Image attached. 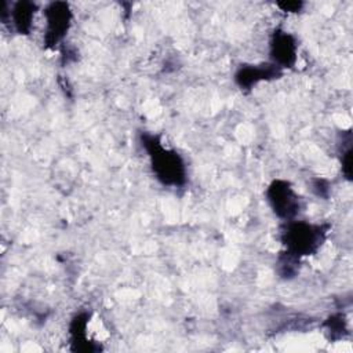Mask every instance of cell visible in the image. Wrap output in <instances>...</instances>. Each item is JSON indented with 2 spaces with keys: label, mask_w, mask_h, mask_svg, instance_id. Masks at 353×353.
<instances>
[{
  "label": "cell",
  "mask_w": 353,
  "mask_h": 353,
  "mask_svg": "<svg viewBox=\"0 0 353 353\" xmlns=\"http://www.w3.org/2000/svg\"><path fill=\"white\" fill-rule=\"evenodd\" d=\"M324 239V232L320 226L295 222L290 223L284 232V241L288 252L299 256L309 255L316 251Z\"/></svg>",
  "instance_id": "cell-2"
},
{
  "label": "cell",
  "mask_w": 353,
  "mask_h": 353,
  "mask_svg": "<svg viewBox=\"0 0 353 353\" xmlns=\"http://www.w3.org/2000/svg\"><path fill=\"white\" fill-rule=\"evenodd\" d=\"M280 73V69L277 65L272 66H265V68H258V66H248V68H241L237 74L236 80L241 87H251L252 84L258 83L259 80L273 77Z\"/></svg>",
  "instance_id": "cell-6"
},
{
  "label": "cell",
  "mask_w": 353,
  "mask_h": 353,
  "mask_svg": "<svg viewBox=\"0 0 353 353\" xmlns=\"http://www.w3.org/2000/svg\"><path fill=\"white\" fill-rule=\"evenodd\" d=\"M32 21V4L19 3L14 10V23L19 32H28Z\"/></svg>",
  "instance_id": "cell-7"
},
{
  "label": "cell",
  "mask_w": 353,
  "mask_h": 353,
  "mask_svg": "<svg viewBox=\"0 0 353 353\" xmlns=\"http://www.w3.org/2000/svg\"><path fill=\"white\" fill-rule=\"evenodd\" d=\"M296 46L294 39L287 33H276L272 41V57L277 62V66H291L295 61Z\"/></svg>",
  "instance_id": "cell-5"
},
{
  "label": "cell",
  "mask_w": 353,
  "mask_h": 353,
  "mask_svg": "<svg viewBox=\"0 0 353 353\" xmlns=\"http://www.w3.org/2000/svg\"><path fill=\"white\" fill-rule=\"evenodd\" d=\"M70 23V11L63 3H57L50 7L47 11V40L50 43H57Z\"/></svg>",
  "instance_id": "cell-4"
},
{
  "label": "cell",
  "mask_w": 353,
  "mask_h": 353,
  "mask_svg": "<svg viewBox=\"0 0 353 353\" xmlns=\"http://www.w3.org/2000/svg\"><path fill=\"white\" fill-rule=\"evenodd\" d=\"M268 197L273 211L281 218H292L299 211V197L287 182H273L268 190Z\"/></svg>",
  "instance_id": "cell-3"
},
{
  "label": "cell",
  "mask_w": 353,
  "mask_h": 353,
  "mask_svg": "<svg viewBox=\"0 0 353 353\" xmlns=\"http://www.w3.org/2000/svg\"><path fill=\"white\" fill-rule=\"evenodd\" d=\"M143 146L149 152L153 171L164 185L183 183L185 165L178 153L163 148L154 137H145Z\"/></svg>",
  "instance_id": "cell-1"
}]
</instances>
